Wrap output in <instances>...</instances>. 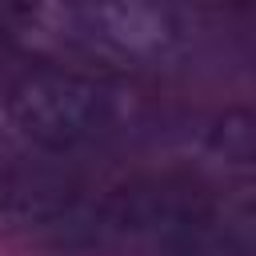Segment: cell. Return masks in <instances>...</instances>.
I'll use <instances>...</instances> for the list:
<instances>
[{
  "mask_svg": "<svg viewBox=\"0 0 256 256\" xmlns=\"http://www.w3.org/2000/svg\"><path fill=\"white\" fill-rule=\"evenodd\" d=\"M228 228H232V236H236L244 248L256 252V192H252L248 200L236 204V212L228 216Z\"/></svg>",
  "mask_w": 256,
  "mask_h": 256,
  "instance_id": "cell-6",
  "label": "cell"
},
{
  "mask_svg": "<svg viewBox=\"0 0 256 256\" xmlns=\"http://www.w3.org/2000/svg\"><path fill=\"white\" fill-rule=\"evenodd\" d=\"M128 92L96 72L44 64L20 72L4 88L8 128L44 152H72L112 136L124 124Z\"/></svg>",
  "mask_w": 256,
  "mask_h": 256,
  "instance_id": "cell-1",
  "label": "cell"
},
{
  "mask_svg": "<svg viewBox=\"0 0 256 256\" xmlns=\"http://www.w3.org/2000/svg\"><path fill=\"white\" fill-rule=\"evenodd\" d=\"M204 156H212L224 168L256 172V112L252 108H228L208 120L200 136Z\"/></svg>",
  "mask_w": 256,
  "mask_h": 256,
  "instance_id": "cell-5",
  "label": "cell"
},
{
  "mask_svg": "<svg viewBox=\"0 0 256 256\" xmlns=\"http://www.w3.org/2000/svg\"><path fill=\"white\" fill-rule=\"evenodd\" d=\"M84 208L80 176L48 164L0 168V232H36L76 220Z\"/></svg>",
  "mask_w": 256,
  "mask_h": 256,
  "instance_id": "cell-4",
  "label": "cell"
},
{
  "mask_svg": "<svg viewBox=\"0 0 256 256\" xmlns=\"http://www.w3.org/2000/svg\"><path fill=\"white\" fill-rule=\"evenodd\" d=\"M216 192L192 172H148L108 188L92 216L88 232L100 244L128 252H172L204 240L216 224Z\"/></svg>",
  "mask_w": 256,
  "mask_h": 256,
  "instance_id": "cell-2",
  "label": "cell"
},
{
  "mask_svg": "<svg viewBox=\"0 0 256 256\" xmlns=\"http://www.w3.org/2000/svg\"><path fill=\"white\" fill-rule=\"evenodd\" d=\"M44 40L104 64H156L176 52L180 20L164 4L104 0V4H44L16 12Z\"/></svg>",
  "mask_w": 256,
  "mask_h": 256,
  "instance_id": "cell-3",
  "label": "cell"
}]
</instances>
